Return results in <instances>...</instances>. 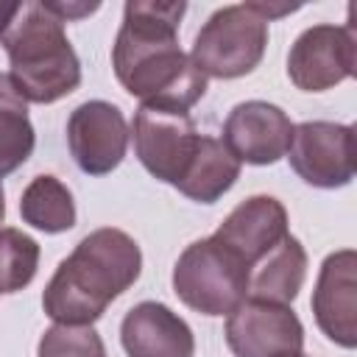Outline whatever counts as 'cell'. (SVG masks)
<instances>
[{
    "instance_id": "cell-22",
    "label": "cell",
    "mask_w": 357,
    "mask_h": 357,
    "mask_svg": "<svg viewBox=\"0 0 357 357\" xmlns=\"http://www.w3.org/2000/svg\"><path fill=\"white\" fill-rule=\"evenodd\" d=\"M20 0H0V36L8 31V25L14 22L17 11H20Z\"/></svg>"
},
{
    "instance_id": "cell-16",
    "label": "cell",
    "mask_w": 357,
    "mask_h": 357,
    "mask_svg": "<svg viewBox=\"0 0 357 357\" xmlns=\"http://www.w3.org/2000/svg\"><path fill=\"white\" fill-rule=\"evenodd\" d=\"M240 162L234 159V153L223 145V139L204 134L198 153L190 165V170L184 173V178L178 181V192L187 195L190 201L198 204H215L220 201L240 178Z\"/></svg>"
},
{
    "instance_id": "cell-2",
    "label": "cell",
    "mask_w": 357,
    "mask_h": 357,
    "mask_svg": "<svg viewBox=\"0 0 357 357\" xmlns=\"http://www.w3.org/2000/svg\"><path fill=\"white\" fill-rule=\"evenodd\" d=\"M142 273V251L131 234L103 226L78 240L45 284L42 310L53 324L92 326Z\"/></svg>"
},
{
    "instance_id": "cell-8",
    "label": "cell",
    "mask_w": 357,
    "mask_h": 357,
    "mask_svg": "<svg viewBox=\"0 0 357 357\" xmlns=\"http://www.w3.org/2000/svg\"><path fill=\"white\" fill-rule=\"evenodd\" d=\"M357 73L354 22L346 25H310L287 53V78L301 92H326Z\"/></svg>"
},
{
    "instance_id": "cell-7",
    "label": "cell",
    "mask_w": 357,
    "mask_h": 357,
    "mask_svg": "<svg viewBox=\"0 0 357 357\" xmlns=\"http://www.w3.org/2000/svg\"><path fill=\"white\" fill-rule=\"evenodd\" d=\"M287 159L293 173L318 190H337L354 178L357 151H354V126L307 120L293 126Z\"/></svg>"
},
{
    "instance_id": "cell-18",
    "label": "cell",
    "mask_w": 357,
    "mask_h": 357,
    "mask_svg": "<svg viewBox=\"0 0 357 357\" xmlns=\"http://www.w3.org/2000/svg\"><path fill=\"white\" fill-rule=\"evenodd\" d=\"M36 131L28 117V100L20 95L8 73H0V178L28 162Z\"/></svg>"
},
{
    "instance_id": "cell-13",
    "label": "cell",
    "mask_w": 357,
    "mask_h": 357,
    "mask_svg": "<svg viewBox=\"0 0 357 357\" xmlns=\"http://www.w3.org/2000/svg\"><path fill=\"white\" fill-rule=\"evenodd\" d=\"M287 234L290 229H287L284 204L273 195H251L223 218V223L215 229L212 237L220 240L226 248H231L251 271Z\"/></svg>"
},
{
    "instance_id": "cell-20",
    "label": "cell",
    "mask_w": 357,
    "mask_h": 357,
    "mask_svg": "<svg viewBox=\"0 0 357 357\" xmlns=\"http://www.w3.org/2000/svg\"><path fill=\"white\" fill-rule=\"evenodd\" d=\"M36 357H106V346L95 326L53 324L36 343Z\"/></svg>"
},
{
    "instance_id": "cell-23",
    "label": "cell",
    "mask_w": 357,
    "mask_h": 357,
    "mask_svg": "<svg viewBox=\"0 0 357 357\" xmlns=\"http://www.w3.org/2000/svg\"><path fill=\"white\" fill-rule=\"evenodd\" d=\"M6 220V190H3V181H0V223Z\"/></svg>"
},
{
    "instance_id": "cell-19",
    "label": "cell",
    "mask_w": 357,
    "mask_h": 357,
    "mask_svg": "<svg viewBox=\"0 0 357 357\" xmlns=\"http://www.w3.org/2000/svg\"><path fill=\"white\" fill-rule=\"evenodd\" d=\"M39 243L14 226H0V293L25 290L39 268Z\"/></svg>"
},
{
    "instance_id": "cell-6",
    "label": "cell",
    "mask_w": 357,
    "mask_h": 357,
    "mask_svg": "<svg viewBox=\"0 0 357 357\" xmlns=\"http://www.w3.org/2000/svg\"><path fill=\"white\" fill-rule=\"evenodd\" d=\"M131 137L139 165L156 181L178 187L198 153L204 134H198L187 112H170L139 103V109L134 112Z\"/></svg>"
},
{
    "instance_id": "cell-10",
    "label": "cell",
    "mask_w": 357,
    "mask_h": 357,
    "mask_svg": "<svg viewBox=\"0 0 357 357\" xmlns=\"http://www.w3.org/2000/svg\"><path fill=\"white\" fill-rule=\"evenodd\" d=\"M128 123L120 106L109 100H86L67 117V148L86 176L112 173L128 151Z\"/></svg>"
},
{
    "instance_id": "cell-4",
    "label": "cell",
    "mask_w": 357,
    "mask_h": 357,
    "mask_svg": "<svg viewBox=\"0 0 357 357\" xmlns=\"http://www.w3.org/2000/svg\"><path fill=\"white\" fill-rule=\"evenodd\" d=\"M173 293L201 315H229L248 298V265L220 240L201 237L178 254Z\"/></svg>"
},
{
    "instance_id": "cell-5",
    "label": "cell",
    "mask_w": 357,
    "mask_h": 357,
    "mask_svg": "<svg viewBox=\"0 0 357 357\" xmlns=\"http://www.w3.org/2000/svg\"><path fill=\"white\" fill-rule=\"evenodd\" d=\"M268 47V20L254 3L218 8L195 33L190 59L206 78H243L254 73Z\"/></svg>"
},
{
    "instance_id": "cell-3",
    "label": "cell",
    "mask_w": 357,
    "mask_h": 357,
    "mask_svg": "<svg viewBox=\"0 0 357 357\" xmlns=\"http://www.w3.org/2000/svg\"><path fill=\"white\" fill-rule=\"evenodd\" d=\"M0 45L8 53V75L28 103H56L78 89V53L67 39L64 22L45 0H22Z\"/></svg>"
},
{
    "instance_id": "cell-11",
    "label": "cell",
    "mask_w": 357,
    "mask_h": 357,
    "mask_svg": "<svg viewBox=\"0 0 357 357\" xmlns=\"http://www.w3.org/2000/svg\"><path fill=\"white\" fill-rule=\"evenodd\" d=\"M293 137V120L268 100L237 103L223 123V145L243 165H276L287 156Z\"/></svg>"
},
{
    "instance_id": "cell-21",
    "label": "cell",
    "mask_w": 357,
    "mask_h": 357,
    "mask_svg": "<svg viewBox=\"0 0 357 357\" xmlns=\"http://www.w3.org/2000/svg\"><path fill=\"white\" fill-rule=\"evenodd\" d=\"M45 6L61 20V22H70V20H81L86 14H95L100 8V3H78V0H45Z\"/></svg>"
},
{
    "instance_id": "cell-12",
    "label": "cell",
    "mask_w": 357,
    "mask_h": 357,
    "mask_svg": "<svg viewBox=\"0 0 357 357\" xmlns=\"http://www.w3.org/2000/svg\"><path fill=\"white\" fill-rule=\"evenodd\" d=\"M312 315L318 329L337 346H357V254L354 248L332 251L318 271L312 290Z\"/></svg>"
},
{
    "instance_id": "cell-17",
    "label": "cell",
    "mask_w": 357,
    "mask_h": 357,
    "mask_svg": "<svg viewBox=\"0 0 357 357\" xmlns=\"http://www.w3.org/2000/svg\"><path fill=\"white\" fill-rule=\"evenodd\" d=\"M20 215L28 226H33L45 234L70 231L78 218L70 187L50 173L33 176L28 181V187L20 195Z\"/></svg>"
},
{
    "instance_id": "cell-9",
    "label": "cell",
    "mask_w": 357,
    "mask_h": 357,
    "mask_svg": "<svg viewBox=\"0 0 357 357\" xmlns=\"http://www.w3.org/2000/svg\"><path fill=\"white\" fill-rule=\"evenodd\" d=\"M226 346L234 357H301L304 326L290 304L243 298L226 315Z\"/></svg>"
},
{
    "instance_id": "cell-15",
    "label": "cell",
    "mask_w": 357,
    "mask_h": 357,
    "mask_svg": "<svg viewBox=\"0 0 357 357\" xmlns=\"http://www.w3.org/2000/svg\"><path fill=\"white\" fill-rule=\"evenodd\" d=\"M304 279H307V251L298 237L287 234L268 257H262L248 271V296L273 304H293Z\"/></svg>"
},
{
    "instance_id": "cell-14",
    "label": "cell",
    "mask_w": 357,
    "mask_h": 357,
    "mask_svg": "<svg viewBox=\"0 0 357 357\" xmlns=\"http://www.w3.org/2000/svg\"><path fill=\"white\" fill-rule=\"evenodd\" d=\"M126 357H195L190 324L162 301L134 304L120 324Z\"/></svg>"
},
{
    "instance_id": "cell-24",
    "label": "cell",
    "mask_w": 357,
    "mask_h": 357,
    "mask_svg": "<svg viewBox=\"0 0 357 357\" xmlns=\"http://www.w3.org/2000/svg\"><path fill=\"white\" fill-rule=\"evenodd\" d=\"M301 357H304V354H301Z\"/></svg>"
},
{
    "instance_id": "cell-1",
    "label": "cell",
    "mask_w": 357,
    "mask_h": 357,
    "mask_svg": "<svg viewBox=\"0 0 357 357\" xmlns=\"http://www.w3.org/2000/svg\"><path fill=\"white\" fill-rule=\"evenodd\" d=\"M181 0H128L112 45L120 86L142 106L190 112L206 92V75L178 47Z\"/></svg>"
}]
</instances>
